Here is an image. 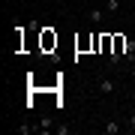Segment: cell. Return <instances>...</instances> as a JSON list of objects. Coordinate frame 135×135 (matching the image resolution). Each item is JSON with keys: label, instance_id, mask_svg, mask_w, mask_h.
<instances>
[{"label": "cell", "instance_id": "cell-9", "mask_svg": "<svg viewBox=\"0 0 135 135\" xmlns=\"http://www.w3.org/2000/svg\"><path fill=\"white\" fill-rule=\"evenodd\" d=\"M129 75H132V81H135V63H132V66H129Z\"/></svg>", "mask_w": 135, "mask_h": 135}, {"label": "cell", "instance_id": "cell-4", "mask_svg": "<svg viewBox=\"0 0 135 135\" xmlns=\"http://www.w3.org/2000/svg\"><path fill=\"white\" fill-rule=\"evenodd\" d=\"M105 12L108 15H117V12H120V0H105Z\"/></svg>", "mask_w": 135, "mask_h": 135}, {"label": "cell", "instance_id": "cell-5", "mask_svg": "<svg viewBox=\"0 0 135 135\" xmlns=\"http://www.w3.org/2000/svg\"><path fill=\"white\" fill-rule=\"evenodd\" d=\"M36 129H39V132H48V129H51V117H42V120L36 123Z\"/></svg>", "mask_w": 135, "mask_h": 135}, {"label": "cell", "instance_id": "cell-8", "mask_svg": "<svg viewBox=\"0 0 135 135\" xmlns=\"http://www.w3.org/2000/svg\"><path fill=\"white\" fill-rule=\"evenodd\" d=\"M126 129H129V132H135V114H129V120H126Z\"/></svg>", "mask_w": 135, "mask_h": 135}, {"label": "cell", "instance_id": "cell-2", "mask_svg": "<svg viewBox=\"0 0 135 135\" xmlns=\"http://www.w3.org/2000/svg\"><path fill=\"white\" fill-rule=\"evenodd\" d=\"M105 15H108V12H105V6H102V9H90V12H87V18H90L93 24H102V21H105Z\"/></svg>", "mask_w": 135, "mask_h": 135}, {"label": "cell", "instance_id": "cell-6", "mask_svg": "<svg viewBox=\"0 0 135 135\" xmlns=\"http://www.w3.org/2000/svg\"><path fill=\"white\" fill-rule=\"evenodd\" d=\"M33 129H36V126H30V123H21V126H18L21 135H27V132H33Z\"/></svg>", "mask_w": 135, "mask_h": 135}, {"label": "cell", "instance_id": "cell-3", "mask_svg": "<svg viewBox=\"0 0 135 135\" xmlns=\"http://www.w3.org/2000/svg\"><path fill=\"white\" fill-rule=\"evenodd\" d=\"M102 129H105V135H117V132H120V129H123V126H120V123H117V120H108L105 126H102Z\"/></svg>", "mask_w": 135, "mask_h": 135}, {"label": "cell", "instance_id": "cell-1", "mask_svg": "<svg viewBox=\"0 0 135 135\" xmlns=\"http://www.w3.org/2000/svg\"><path fill=\"white\" fill-rule=\"evenodd\" d=\"M99 93H102V96H111V93H117V81H114V78H99Z\"/></svg>", "mask_w": 135, "mask_h": 135}, {"label": "cell", "instance_id": "cell-7", "mask_svg": "<svg viewBox=\"0 0 135 135\" xmlns=\"http://www.w3.org/2000/svg\"><path fill=\"white\" fill-rule=\"evenodd\" d=\"M69 132H72V129H69L66 123H60V126H57V135H69Z\"/></svg>", "mask_w": 135, "mask_h": 135}]
</instances>
